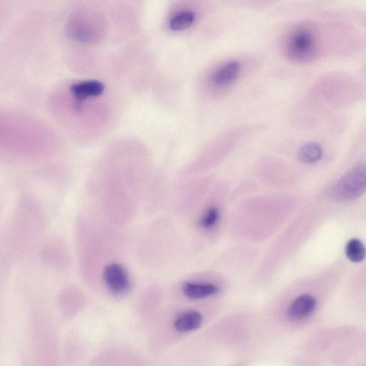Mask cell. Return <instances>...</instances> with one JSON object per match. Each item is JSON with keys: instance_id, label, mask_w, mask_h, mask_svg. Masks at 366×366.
Here are the masks:
<instances>
[{"instance_id": "1", "label": "cell", "mask_w": 366, "mask_h": 366, "mask_svg": "<svg viewBox=\"0 0 366 366\" xmlns=\"http://www.w3.org/2000/svg\"><path fill=\"white\" fill-rule=\"evenodd\" d=\"M320 38L317 28L309 23L294 27L286 35L284 43V53L294 62H308L313 60L320 48Z\"/></svg>"}, {"instance_id": "2", "label": "cell", "mask_w": 366, "mask_h": 366, "mask_svg": "<svg viewBox=\"0 0 366 366\" xmlns=\"http://www.w3.org/2000/svg\"><path fill=\"white\" fill-rule=\"evenodd\" d=\"M365 190V167L359 165L351 169L334 185L333 194L340 201H350L362 196Z\"/></svg>"}, {"instance_id": "3", "label": "cell", "mask_w": 366, "mask_h": 366, "mask_svg": "<svg viewBox=\"0 0 366 366\" xmlns=\"http://www.w3.org/2000/svg\"><path fill=\"white\" fill-rule=\"evenodd\" d=\"M103 279L107 289L115 295H122L131 288V278L120 264H112L105 267Z\"/></svg>"}, {"instance_id": "4", "label": "cell", "mask_w": 366, "mask_h": 366, "mask_svg": "<svg viewBox=\"0 0 366 366\" xmlns=\"http://www.w3.org/2000/svg\"><path fill=\"white\" fill-rule=\"evenodd\" d=\"M241 70V64L238 60L227 61L214 71L211 81L215 87L228 88L238 80Z\"/></svg>"}, {"instance_id": "5", "label": "cell", "mask_w": 366, "mask_h": 366, "mask_svg": "<svg viewBox=\"0 0 366 366\" xmlns=\"http://www.w3.org/2000/svg\"><path fill=\"white\" fill-rule=\"evenodd\" d=\"M317 301L310 295H303L295 299L289 309V317L295 320L309 317L315 310Z\"/></svg>"}, {"instance_id": "6", "label": "cell", "mask_w": 366, "mask_h": 366, "mask_svg": "<svg viewBox=\"0 0 366 366\" xmlns=\"http://www.w3.org/2000/svg\"><path fill=\"white\" fill-rule=\"evenodd\" d=\"M104 91V84L95 80L75 83L71 88L72 94L79 100L100 96L103 93Z\"/></svg>"}, {"instance_id": "7", "label": "cell", "mask_w": 366, "mask_h": 366, "mask_svg": "<svg viewBox=\"0 0 366 366\" xmlns=\"http://www.w3.org/2000/svg\"><path fill=\"white\" fill-rule=\"evenodd\" d=\"M202 315L196 311H190L181 313L174 322L176 330L180 333L196 331L202 324Z\"/></svg>"}, {"instance_id": "8", "label": "cell", "mask_w": 366, "mask_h": 366, "mask_svg": "<svg viewBox=\"0 0 366 366\" xmlns=\"http://www.w3.org/2000/svg\"><path fill=\"white\" fill-rule=\"evenodd\" d=\"M219 291V288L213 284L186 282L183 286L184 295L191 300L203 299Z\"/></svg>"}, {"instance_id": "9", "label": "cell", "mask_w": 366, "mask_h": 366, "mask_svg": "<svg viewBox=\"0 0 366 366\" xmlns=\"http://www.w3.org/2000/svg\"><path fill=\"white\" fill-rule=\"evenodd\" d=\"M322 156V149L317 143H309L301 147L299 158L306 163H314L320 161Z\"/></svg>"}, {"instance_id": "10", "label": "cell", "mask_w": 366, "mask_h": 366, "mask_svg": "<svg viewBox=\"0 0 366 366\" xmlns=\"http://www.w3.org/2000/svg\"><path fill=\"white\" fill-rule=\"evenodd\" d=\"M196 20L195 13L191 11H184L172 18L170 28L174 31H181L190 28Z\"/></svg>"}, {"instance_id": "11", "label": "cell", "mask_w": 366, "mask_h": 366, "mask_svg": "<svg viewBox=\"0 0 366 366\" xmlns=\"http://www.w3.org/2000/svg\"><path fill=\"white\" fill-rule=\"evenodd\" d=\"M347 255L352 262H361L365 256V250L362 242L358 239H351L347 246Z\"/></svg>"}, {"instance_id": "12", "label": "cell", "mask_w": 366, "mask_h": 366, "mask_svg": "<svg viewBox=\"0 0 366 366\" xmlns=\"http://www.w3.org/2000/svg\"><path fill=\"white\" fill-rule=\"evenodd\" d=\"M71 34L75 39L82 42H94L96 35L93 29L81 24L73 26L71 28Z\"/></svg>"}, {"instance_id": "13", "label": "cell", "mask_w": 366, "mask_h": 366, "mask_svg": "<svg viewBox=\"0 0 366 366\" xmlns=\"http://www.w3.org/2000/svg\"><path fill=\"white\" fill-rule=\"evenodd\" d=\"M219 210L217 208H210L201 221V226L205 229H210L217 223Z\"/></svg>"}]
</instances>
